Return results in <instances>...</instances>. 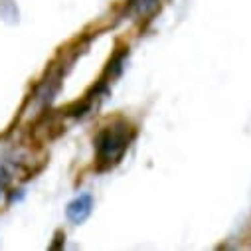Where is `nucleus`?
<instances>
[{
    "label": "nucleus",
    "instance_id": "obj_1",
    "mask_svg": "<svg viewBox=\"0 0 251 251\" xmlns=\"http://www.w3.org/2000/svg\"><path fill=\"white\" fill-rule=\"evenodd\" d=\"M135 139V129L127 121H115L101 129L95 139V162L97 170L115 168Z\"/></svg>",
    "mask_w": 251,
    "mask_h": 251
},
{
    "label": "nucleus",
    "instance_id": "obj_2",
    "mask_svg": "<svg viewBox=\"0 0 251 251\" xmlns=\"http://www.w3.org/2000/svg\"><path fill=\"white\" fill-rule=\"evenodd\" d=\"M91 212H93V196H91V194H79V196L74 198V200L68 204V208H66L68 220H70L72 224H75V226L83 224V222L91 216Z\"/></svg>",
    "mask_w": 251,
    "mask_h": 251
}]
</instances>
